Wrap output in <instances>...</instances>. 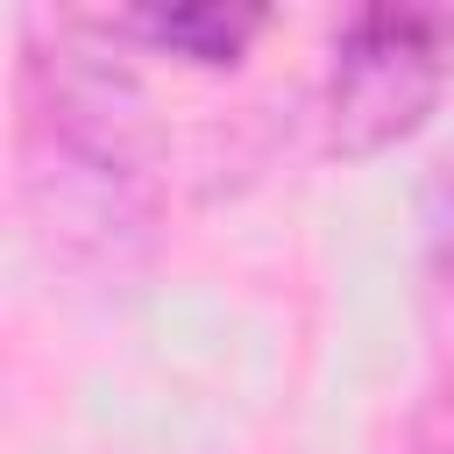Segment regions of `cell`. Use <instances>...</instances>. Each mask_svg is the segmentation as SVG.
<instances>
[{"instance_id": "5", "label": "cell", "mask_w": 454, "mask_h": 454, "mask_svg": "<svg viewBox=\"0 0 454 454\" xmlns=\"http://www.w3.org/2000/svg\"><path fill=\"white\" fill-rule=\"evenodd\" d=\"M440 248L454 262V156H447V177H440Z\"/></svg>"}, {"instance_id": "3", "label": "cell", "mask_w": 454, "mask_h": 454, "mask_svg": "<svg viewBox=\"0 0 454 454\" xmlns=\"http://www.w3.org/2000/svg\"><path fill=\"white\" fill-rule=\"evenodd\" d=\"M135 35H149L156 50L184 57V64H241V50L262 35V7H149V14H128Z\"/></svg>"}, {"instance_id": "4", "label": "cell", "mask_w": 454, "mask_h": 454, "mask_svg": "<svg viewBox=\"0 0 454 454\" xmlns=\"http://www.w3.org/2000/svg\"><path fill=\"white\" fill-rule=\"evenodd\" d=\"M404 454H454V397H433V404L411 419Z\"/></svg>"}, {"instance_id": "2", "label": "cell", "mask_w": 454, "mask_h": 454, "mask_svg": "<svg viewBox=\"0 0 454 454\" xmlns=\"http://www.w3.org/2000/svg\"><path fill=\"white\" fill-rule=\"evenodd\" d=\"M454 71L447 7H355L333 35L326 142L333 156H376L426 128Z\"/></svg>"}, {"instance_id": "1", "label": "cell", "mask_w": 454, "mask_h": 454, "mask_svg": "<svg viewBox=\"0 0 454 454\" xmlns=\"http://www.w3.org/2000/svg\"><path fill=\"white\" fill-rule=\"evenodd\" d=\"M21 192L64 262H121L156 227L149 121L135 78L78 43L28 50Z\"/></svg>"}]
</instances>
